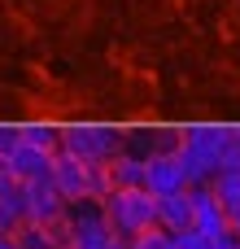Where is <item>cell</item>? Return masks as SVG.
<instances>
[{
  "label": "cell",
  "instance_id": "obj_1",
  "mask_svg": "<svg viewBox=\"0 0 240 249\" xmlns=\"http://www.w3.org/2000/svg\"><path fill=\"white\" fill-rule=\"evenodd\" d=\"M101 214L114 228V236L122 245H131L136 236H144L149 228H157V197L149 188H114V193H105Z\"/></svg>",
  "mask_w": 240,
  "mask_h": 249
},
{
  "label": "cell",
  "instance_id": "obj_2",
  "mask_svg": "<svg viewBox=\"0 0 240 249\" xmlns=\"http://www.w3.org/2000/svg\"><path fill=\"white\" fill-rule=\"evenodd\" d=\"M61 153H70L87 166H109L114 158L127 153V136L118 127H101V123H70V127H61Z\"/></svg>",
  "mask_w": 240,
  "mask_h": 249
},
{
  "label": "cell",
  "instance_id": "obj_3",
  "mask_svg": "<svg viewBox=\"0 0 240 249\" xmlns=\"http://www.w3.org/2000/svg\"><path fill=\"white\" fill-rule=\"evenodd\" d=\"M52 184L61 188V197H66L70 206H79V201H105V193H109L105 166H87V162H79V158H70V153H57V162H52Z\"/></svg>",
  "mask_w": 240,
  "mask_h": 249
},
{
  "label": "cell",
  "instance_id": "obj_4",
  "mask_svg": "<svg viewBox=\"0 0 240 249\" xmlns=\"http://www.w3.org/2000/svg\"><path fill=\"white\" fill-rule=\"evenodd\" d=\"M144 188H149L153 197L188 193V188H192V179H188V171H184L179 153H157V158H149V179H144Z\"/></svg>",
  "mask_w": 240,
  "mask_h": 249
},
{
  "label": "cell",
  "instance_id": "obj_5",
  "mask_svg": "<svg viewBox=\"0 0 240 249\" xmlns=\"http://www.w3.org/2000/svg\"><path fill=\"white\" fill-rule=\"evenodd\" d=\"M26 201H31V223H35V228H48V223H57V219L70 214V201L61 197V188H57L52 179L26 184Z\"/></svg>",
  "mask_w": 240,
  "mask_h": 249
},
{
  "label": "cell",
  "instance_id": "obj_6",
  "mask_svg": "<svg viewBox=\"0 0 240 249\" xmlns=\"http://www.w3.org/2000/svg\"><path fill=\"white\" fill-rule=\"evenodd\" d=\"M192 201H197V223H192V228H201L206 236H227V232H232V214H227V206L219 201L214 184L192 188Z\"/></svg>",
  "mask_w": 240,
  "mask_h": 249
},
{
  "label": "cell",
  "instance_id": "obj_7",
  "mask_svg": "<svg viewBox=\"0 0 240 249\" xmlns=\"http://www.w3.org/2000/svg\"><path fill=\"white\" fill-rule=\"evenodd\" d=\"M52 162H57V153H48V149H39V144H31V140H22V144L13 149V158H9L13 175H17L22 184L52 179Z\"/></svg>",
  "mask_w": 240,
  "mask_h": 249
},
{
  "label": "cell",
  "instance_id": "obj_8",
  "mask_svg": "<svg viewBox=\"0 0 240 249\" xmlns=\"http://www.w3.org/2000/svg\"><path fill=\"white\" fill-rule=\"evenodd\" d=\"M197 223V201H192V188L188 193H175V197H157V228H166L171 236L188 232Z\"/></svg>",
  "mask_w": 240,
  "mask_h": 249
},
{
  "label": "cell",
  "instance_id": "obj_9",
  "mask_svg": "<svg viewBox=\"0 0 240 249\" xmlns=\"http://www.w3.org/2000/svg\"><path fill=\"white\" fill-rule=\"evenodd\" d=\"M105 175H109V193H114V188H144L149 162L136 158V153H122V158H114V162L105 166Z\"/></svg>",
  "mask_w": 240,
  "mask_h": 249
},
{
  "label": "cell",
  "instance_id": "obj_10",
  "mask_svg": "<svg viewBox=\"0 0 240 249\" xmlns=\"http://www.w3.org/2000/svg\"><path fill=\"white\" fill-rule=\"evenodd\" d=\"M22 140H31L48 153H61V127H52V123H22Z\"/></svg>",
  "mask_w": 240,
  "mask_h": 249
},
{
  "label": "cell",
  "instance_id": "obj_11",
  "mask_svg": "<svg viewBox=\"0 0 240 249\" xmlns=\"http://www.w3.org/2000/svg\"><path fill=\"white\" fill-rule=\"evenodd\" d=\"M127 249H175V236H171L166 228H149L144 236H136Z\"/></svg>",
  "mask_w": 240,
  "mask_h": 249
},
{
  "label": "cell",
  "instance_id": "obj_12",
  "mask_svg": "<svg viewBox=\"0 0 240 249\" xmlns=\"http://www.w3.org/2000/svg\"><path fill=\"white\" fill-rule=\"evenodd\" d=\"M214 193H219V201H223L227 210H236L240 206V175H219V179H214Z\"/></svg>",
  "mask_w": 240,
  "mask_h": 249
},
{
  "label": "cell",
  "instance_id": "obj_13",
  "mask_svg": "<svg viewBox=\"0 0 240 249\" xmlns=\"http://www.w3.org/2000/svg\"><path fill=\"white\" fill-rule=\"evenodd\" d=\"M17 144H22V127L17 123H0V162H9Z\"/></svg>",
  "mask_w": 240,
  "mask_h": 249
},
{
  "label": "cell",
  "instance_id": "obj_14",
  "mask_svg": "<svg viewBox=\"0 0 240 249\" xmlns=\"http://www.w3.org/2000/svg\"><path fill=\"white\" fill-rule=\"evenodd\" d=\"M175 249H214V236H206L201 228H188L175 236Z\"/></svg>",
  "mask_w": 240,
  "mask_h": 249
},
{
  "label": "cell",
  "instance_id": "obj_15",
  "mask_svg": "<svg viewBox=\"0 0 240 249\" xmlns=\"http://www.w3.org/2000/svg\"><path fill=\"white\" fill-rule=\"evenodd\" d=\"M0 249H22V241H17V236H4V232H0Z\"/></svg>",
  "mask_w": 240,
  "mask_h": 249
},
{
  "label": "cell",
  "instance_id": "obj_16",
  "mask_svg": "<svg viewBox=\"0 0 240 249\" xmlns=\"http://www.w3.org/2000/svg\"><path fill=\"white\" fill-rule=\"evenodd\" d=\"M227 214H232V232H236V241H240V206H236V210H227Z\"/></svg>",
  "mask_w": 240,
  "mask_h": 249
},
{
  "label": "cell",
  "instance_id": "obj_17",
  "mask_svg": "<svg viewBox=\"0 0 240 249\" xmlns=\"http://www.w3.org/2000/svg\"><path fill=\"white\" fill-rule=\"evenodd\" d=\"M118 249H127V245H118Z\"/></svg>",
  "mask_w": 240,
  "mask_h": 249
}]
</instances>
